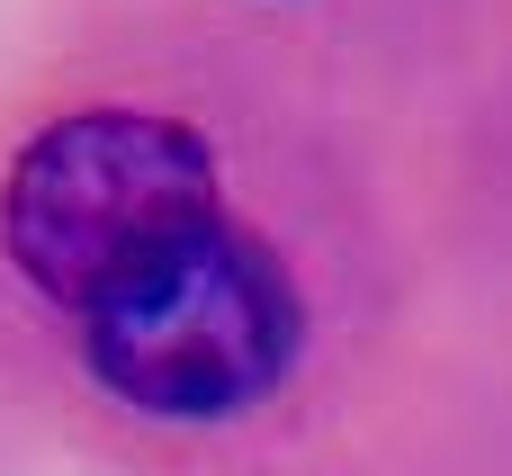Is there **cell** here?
Segmentation results:
<instances>
[{"instance_id":"obj_1","label":"cell","mask_w":512,"mask_h":476,"mask_svg":"<svg viewBox=\"0 0 512 476\" xmlns=\"http://www.w3.org/2000/svg\"><path fill=\"white\" fill-rule=\"evenodd\" d=\"M216 225H225V198H216L207 135L153 108L54 117L9 162V189H0L9 270L54 306H72L81 324Z\"/></svg>"},{"instance_id":"obj_2","label":"cell","mask_w":512,"mask_h":476,"mask_svg":"<svg viewBox=\"0 0 512 476\" xmlns=\"http://www.w3.org/2000/svg\"><path fill=\"white\" fill-rule=\"evenodd\" d=\"M81 333H90V378L117 405L153 423H234L288 387L306 315L288 270L252 234L216 225L189 252H171L153 279L108 297Z\"/></svg>"}]
</instances>
